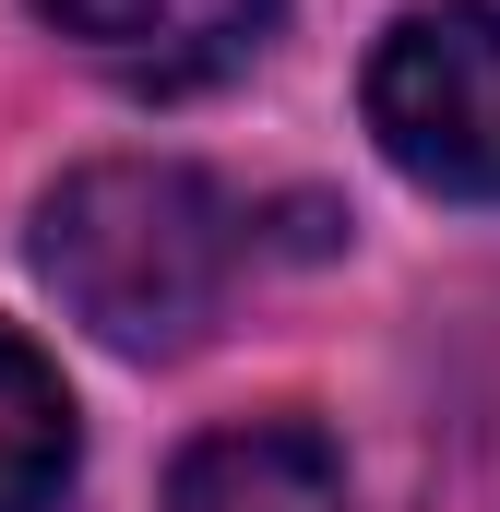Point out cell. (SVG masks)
<instances>
[{"mask_svg":"<svg viewBox=\"0 0 500 512\" xmlns=\"http://www.w3.org/2000/svg\"><path fill=\"white\" fill-rule=\"evenodd\" d=\"M36 274L96 346L179 358V346L215 334V310L239 286V203L203 167H167V155L72 167L36 203Z\"/></svg>","mask_w":500,"mask_h":512,"instance_id":"cell-1","label":"cell"},{"mask_svg":"<svg viewBox=\"0 0 500 512\" xmlns=\"http://www.w3.org/2000/svg\"><path fill=\"white\" fill-rule=\"evenodd\" d=\"M370 108L381 155L417 191L500 203V0H429L370 48Z\"/></svg>","mask_w":500,"mask_h":512,"instance_id":"cell-2","label":"cell"},{"mask_svg":"<svg viewBox=\"0 0 500 512\" xmlns=\"http://www.w3.org/2000/svg\"><path fill=\"white\" fill-rule=\"evenodd\" d=\"M36 24L131 96H215L286 36V0H36Z\"/></svg>","mask_w":500,"mask_h":512,"instance_id":"cell-3","label":"cell"},{"mask_svg":"<svg viewBox=\"0 0 500 512\" xmlns=\"http://www.w3.org/2000/svg\"><path fill=\"white\" fill-rule=\"evenodd\" d=\"M167 512H346V453L310 417H239L167 465Z\"/></svg>","mask_w":500,"mask_h":512,"instance_id":"cell-4","label":"cell"},{"mask_svg":"<svg viewBox=\"0 0 500 512\" xmlns=\"http://www.w3.org/2000/svg\"><path fill=\"white\" fill-rule=\"evenodd\" d=\"M72 453H84V429H72L60 370L24 334H0V512H48L72 489Z\"/></svg>","mask_w":500,"mask_h":512,"instance_id":"cell-5","label":"cell"}]
</instances>
